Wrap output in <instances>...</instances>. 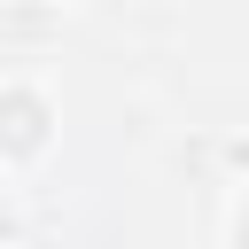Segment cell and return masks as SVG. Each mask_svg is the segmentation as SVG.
Listing matches in <instances>:
<instances>
[{"instance_id": "6da1fadb", "label": "cell", "mask_w": 249, "mask_h": 249, "mask_svg": "<svg viewBox=\"0 0 249 249\" xmlns=\"http://www.w3.org/2000/svg\"><path fill=\"white\" fill-rule=\"evenodd\" d=\"M47 132H54L47 93H31V86H0V156H39Z\"/></svg>"}, {"instance_id": "7a4b0ae2", "label": "cell", "mask_w": 249, "mask_h": 249, "mask_svg": "<svg viewBox=\"0 0 249 249\" xmlns=\"http://www.w3.org/2000/svg\"><path fill=\"white\" fill-rule=\"evenodd\" d=\"M8 241H16V210L0 202V249H8Z\"/></svg>"}, {"instance_id": "3957f363", "label": "cell", "mask_w": 249, "mask_h": 249, "mask_svg": "<svg viewBox=\"0 0 249 249\" xmlns=\"http://www.w3.org/2000/svg\"><path fill=\"white\" fill-rule=\"evenodd\" d=\"M241 249H249V210H241Z\"/></svg>"}]
</instances>
